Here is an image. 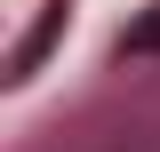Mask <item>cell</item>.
I'll use <instances>...</instances> for the list:
<instances>
[{"label":"cell","instance_id":"obj_1","mask_svg":"<svg viewBox=\"0 0 160 152\" xmlns=\"http://www.w3.org/2000/svg\"><path fill=\"white\" fill-rule=\"evenodd\" d=\"M64 24H72V0H48V8H40V24L24 32V48H16V64H8V80H32V72H40V56L56 48V32H64Z\"/></svg>","mask_w":160,"mask_h":152},{"label":"cell","instance_id":"obj_2","mask_svg":"<svg viewBox=\"0 0 160 152\" xmlns=\"http://www.w3.org/2000/svg\"><path fill=\"white\" fill-rule=\"evenodd\" d=\"M120 56H160V0L128 24V32H120Z\"/></svg>","mask_w":160,"mask_h":152}]
</instances>
